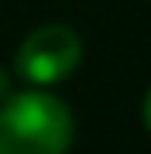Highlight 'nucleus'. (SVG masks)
Returning <instances> with one entry per match:
<instances>
[{
  "instance_id": "obj_1",
  "label": "nucleus",
  "mask_w": 151,
  "mask_h": 154,
  "mask_svg": "<svg viewBox=\"0 0 151 154\" xmlns=\"http://www.w3.org/2000/svg\"><path fill=\"white\" fill-rule=\"evenodd\" d=\"M72 113L45 89L7 96L0 103V154H65Z\"/></svg>"
},
{
  "instance_id": "obj_2",
  "label": "nucleus",
  "mask_w": 151,
  "mask_h": 154,
  "mask_svg": "<svg viewBox=\"0 0 151 154\" xmlns=\"http://www.w3.org/2000/svg\"><path fill=\"white\" fill-rule=\"evenodd\" d=\"M83 58V41L65 24H48V28L31 31L17 48V75L34 86H52L69 79Z\"/></svg>"
},
{
  "instance_id": "obj_3",
  "label": "nucleus",
  "mask_w": 151,
  "mask_h": 154,
  "mask_svg": "<svg viewBox=\"0 0 151 154\" xmlns=\"http://www.w3.org/2000/svg\"><path fill=\"white\" fill-rule=\"evenodd\" d=\"M7 96H11V82H7V75H4V72H0V103H4Z\"/></svg>"
},
{
  "instance_id": "obj_4",
  "label": "nucleus",
  "mask_w": 151,
  "mask_h": 154,
  "mask_svg": "<svg viewBox=\"0 0 151 154\" xmlns=\"http://www.w3.org/2000/svg\"><path fill=\"white\" fill-rule=\"evenodd\" d=\"M144 123H148V130H151V89H148V96H144Z\"/></svg>"
}]
</instances>
